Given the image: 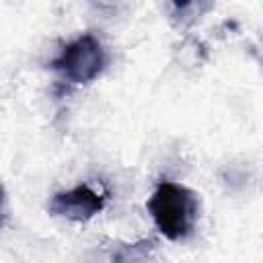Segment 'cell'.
Returning <instances> with one entry per match:
<instances>
[{
  "mask_svg": "<svg viewBox=\"0 0 263 263\" xmlns=\"http://www.w3.org/2000/svg\"><path fill=\"white\" fill-rule=\"evenodd\" d=\"M148 212L156 228L168 240H181L191 234L197 222L199 201L197 195L185 185L162 181L148 199Z\"/></svg>",
  "mask_w": 263,
  "mask_h": 263,
  "instance_id": "6da1fadb",
  "label": "cell"
},
{
  "mask_svg": "<svg viewBox=\"0 0 263 263\" xmlns=\"http://www.w3.org/2000/svg\"><path fill=\"white\" fill-rule=\"evenodd\" d=\"M51 66L70 82L86 84L101 74L105 66V51L101 41L95 35L86 33L70 41L51 62Z\"/></svg>",
  "mask_w": 263,
  "mask_h": 263,
  "instance_id": "7a4b0ae2",
  "label": "cell"
},
{
  "mask_svg": "<svg viewBox=\"0 0 263 263\" xmlns=\"http://www.w3.org/2000/svg\"><path fill=\"white\" fill-rule=\"evenodd\" d=\"M105 205V197L88 185H78L68 191H60L49 201V212L68 220L84 222L99 214Z\"/></svg>",
  "mask_w": 263,
  "mask_h": 263,
  "instance_id": "3957f363",
  "label": "cell"
},
{
  "mask_svg": "<svg viewBox=\"0 0 263 263\" xmlns=\"http://www.w3.org/2000/svg\"><path fill=\"white\" fill-rule=\"evenodd\" d=\"M152 240H140L127 247H121L115 255H113V263H144L148 253L152 251Z\"/></svg>",
  "mask_w": 263,
  "mask_h": 263,
  "instance_id": "277c9868",
  "label": "cell"
},
{
  "mask_svg": "<svg viewBox=\"0 0 263 263\" xmlns=\"http://www.w3.org/2000/svg\"><path fill=\"white\" fill-rule=\"evenodd\" d=\"M2 205H4V189L0 187V224H2V220H4V214H2Z\"/></svg>",
  "mask_w": 263,
  "mask_h": 263,
  "instance_id": "5b68a950",
  "label": "cell"
}]
</instances>
